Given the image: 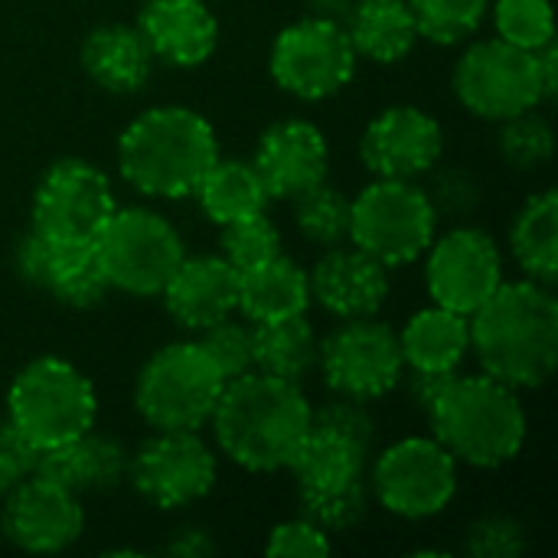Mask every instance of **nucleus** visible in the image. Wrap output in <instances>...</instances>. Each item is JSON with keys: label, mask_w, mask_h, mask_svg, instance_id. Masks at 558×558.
I'll return each instance as SVG.
<instances>
[{"label": "nucleus", "mask_w": 558, "mask_h": 558, "mask_svg": "<svg viewBox=\"0 0 558 558\" xmlns=\"http://www.w3.org/2000/svg\"><path fill=\"white\" fill-rule=\"evenodd\" d=\"M418 39L435 46H461L484 26L490 0H409Z\"/></svg>", "instance_id": "nucleus-34"}, {"label": "nucleus", "mask_w": 558, "mask_h": 558, "mask_svg": "<svg viewBox=\"0 0 558 558\" xmlns=\"http://www.w3.org/2000/svg\"><path fill=\"white\" fill-rule=\"evenodd\" d=\"M317 369L333 396L376 402L402 386L405 360L396 327L373 317L340 320L317 350Z\"/></svg>", "instance_id": "nucleus-13"}, {"label": "nucleus", "mask_w": 558, "mask_h": 558, "mask_svg": "<svg viewBox=\"0 0 558 558\" xmlns=\"http://www.w3.org/2000/svg\"><path fill=\"white\" fill-rule=\"evenodd\" d=\"M128 461L131 451L121 438L88 428L85 435L39 451L36 474L62 484L65 490L85 497V494H111L128 484Z\"/></svg>", "instance_id": "nucleus-23"}, {"label": "nucleus", "mask_w": 558, "mask_h": 558, "mask_svg": "<svg viewBox=\"0 0 558 558\" xmlns=\"http://www.w3.org/2000/svg\"><path fill=\"white\" fill-rule=\"evenodd\" d=\"M193 196H196L203 216L209 222H216V226L265 213L268 203H271V196L265 190V180L255 170V163L245 160V157H222V154L203 173Z\"/></svg>", "instance_id": "nucleus-30"}, {"label": "nucleus", "mask_w": 558, "mask_h": 558, "mask_svg": "<svg viewBox=\"0 0 558 558\" xmlns=\"http://www.w3.org/2000/svg\"><path fill=\"white\" fill-rule=\"evenodd\" d=\"M13 265L29 288L49 294L69 311H92L111 294L95 265L92 245H62L29 229L13 248Z\"/></svg>", "instance_id": "nucleus-18"}, {"label": "nucleus", "mask_w": 558, "mask_h": 558, "mask_svg": "<svg viewBox=\"0 0 558 558\" xmlns=\"http://www.w3.org/2000/svg\"><path fill=\"white\" fill-rule=\"evenodd\" d=\"M311 307V281L307 268H301L284 252L239 271V314L248 324H268L281 317L307 314Z\"/></svg>", "instance_id": "nucleus-27"}, {"label": "nucleus", "mask_w": 558, "mask_h": 558, "mask_svg": "<svg viewBox=\"0 0 558 558\" xmlns=\"http://www.w3.org/2000/svg\"><path fill=\"white\" fill-rule=\"evenodd\" d=\"M226 383L199 340L163 343L137 369L134 409L154 432H199L209 425Z\"/></svg>", "instance_id": "nucleus-6"}, {"label": "nucleus", "mask_w": 558, "mask_h": 558, "mask_svg": "<svg viewBox=\"0 0 558 558\" xmlns=\"http://www.w3.org/2000/svg\"><path fill=\"white\" fill-rule=\"evenodd\" d=\"M0 500V533L20 553L56 556L72 549L85 533L82 497L43 474H29Z\"/></svg>", "instance_id": "nucleus-16"}, {"label": "nucleus", "mask_w": 558, "mask_h": 558, "mask_svg": "<svg viewBox=\"0 0 558 558\" xmlns=\"http://www.w3.org/2000/svg\"><path fill=\"white\" fill-rule=\"evenodd\" d=\"M464 553L471 558H520L530 553V536L517 517L487 513L468 526Z\"/></svg>", "instance_id": "nucleus-40"}, {"label": "nucleus", "mask_w": 558, "mask_h": 558, "mask_svg": "<svg viewBox=\"0 0 558 558\" xmlns=\"http://www.w3.org/2000/svg\"><path fill=\"white\" fill-rule=\"evenodd\" d=\"M36 458L39 451L3 415L0 418V497H7L29 474H36Z\"/></svg>", "instance_id": "nucleus-43"}, {"label": "nucleus", "mask_w": 558, "mask_h": 558, "mask_svg": "<svg viewBox=\"0 0 558 558\" xmlns=\"http://www.w3.org/2000/svg\"><path fill=\"white\" fill-rule=\"evenodd\" d=\"M451 88L464 111L494 124L546 105L536 52L520 49L500 36L474 39L458 56Z\"/></svg>", "instance_id": "nucleus-11"}, {"label": "nucleus", "mask_w": 558, "mask_h": 558, "mask_svg": "<svg viewBox=\"0 0 558 558\" xmlns=\"http://www.w3.org/2000/svg\"><path fill=\"white\" fill-rule=\"evenodd\" d=\"M252 163L262 173L268 196L291 203L298 193L330 177V144L314 121L281 118L258 134Z\"/></svg>", "instance_id": "nucleus-19"}, {"label": "nucleus", "mask_w": 558, "mask_h": 558, "mask_svg": "<svg viewBox=\"0 0 558 558\" xmlns=\"http://www.w3.org/2000/svg\"><path fill=\"white\" fill-rule=\"evenodd\" d=\"M291 219L298 235L317 248L350 242V196L327 180L291 199Z\"/></svg>", "instance_id": "nucleus-33"}, {"label": "nucleus", "mask_w": 558, "mask_h": 558, "mask_svg": "<svg viewBox=\"0 0 558 558\" xmlns=\"http://www.w3.org/2000/svg\"><path fill=\"white\" fill-rule=\"evenodd\" d=\"M3 415L36 451H49L95 428L98 392L75 363L36 356L13 376Z\"/></svg>", "instance_id": "nucleus-5"}, {"label": "nucleus", "mask_w": 558, "mask_h": 558, "mask_svg": "<svg viewBox=\"0 0 558 558\" xmlns=\"http://www.w3.org/2000/svg\"><path fill=\"white\" fill-rule=\"evenodd\" d=\"M373 448L327 425L311 422V432L298 445L288 471L298 494H333L366 481Z\"/></svg>", "instance_id": "nucleus-25"}, {"label": "nucleus", "mask_w": 558, "mask_h": 558, "mask_svg": "<svg viewBox=\"0 0 558 558\" xmlns=\"http://www.w3.org/2000/svg\"><path fill=\"white\" fill-rule=\"evenodd\" d=\"M425 196L441 219H451V222H471L481 206H484V180L464 167V163H435L425 177Z\"/></svg>", "instance_id": "nucleus-35"}, {"label": "nucleus", "mask_w": 558, "mask_h": 558, "mask_svg": "<svg viewBox=\"0 0 558 558\" xmlns=\"http://www.w3.org/2000/svg\"><path fill=\"white\" fill-rule=\"evenodd\" d=\"M314 422L317 425H327V428H337L363 445H376L379 438V422L369 409V402H360V399H347V396H333L327 405L314 409Z\"/></svg>", "instance_id": "nucleus-42"}, {"label": "nucleus", "mask_w": 558, "mask_h": 558, "mask_svg": "<svg viewBox=\"0 0 558 558\" xmlns=\"http://www.w3.org/2000/svg\"><path fill=\"white\" fill-rule=\"evenodd\" d=\"M425 418L432 438L445 445L458 464L477 471L507 468L526 445V409L520 392L487 373H454Z\"/></svg>", "instance_id": "nucleus-4"}, {"label": "nucleus", "mask_w": 558, "mask_h": 558, "mask_svg": "<svg viewBox=\"0 0 558 558\" xmlns=\"http://www.w3.org/2000/svg\"><path fill=\"white\" fill-rule=\"evenodd\" d=\"M487 16H494L497 36L520 49L536 52L556 39L553 0H494Z\"/></svg>", "instance_id": "nucleus-36"}, {"label": "nucleus", "mask_w": 558, "mask_h": 558, "mask_svg": "<svg viewBox=\"0 0 558 558\" xmlns=\"http://www.w3.org/2000/svg\"><path fill=\"white\" fill-rule=\"evenodd\" d=\"M307 281H311V304H317L337 320L379 314L392 288L389 268L376 262L369 252L356 248L353 242L324 248L317 265L307 271Z\"/></svg>", "instance_id": "nucleus-20"}, {"label": "nucleus", "mask_w": 558, "mask_h": 558, "mask_svg": "<svg viewBox=\"0 0 558 558\" xmlns=\"http://www.w3.org/2000/svg\"><path fill=\"white\" fill-rule=\"evenodd\" d=\"M366 484L389 517L418 523L451 507L458 494V461L435 438L412 435L369 458Z\"/></svg>", "instance_id": "nucleus-9"}, {"label": "nucleus", "mask_w": 558, "mask_h": 558, "mask_svg": "<svg viewBox=\"0 0 558 558\" xmlns=\"http://www.w3.org/2000/svg\"><path fill=\"white\" fill-rule=\"evenodd\" d=\"M369 510L373 494L366 481L333 494H298V513L324 533H350L369 517Z\"/></svg>", "instance_id": "nucleus-38"}, {"label": "nucleus", "mask_w": 558, "mask_h": 558, "mask_svg": "<svg viewBox=\"0 0 558 558\" xmlns=\"http://www.w3.org/2000/svg\"><path fill=\"white\" fill-rule=\"evenodd\" d=\"M422 258L432 304L468 317L507 281L500 242L474 222H454V229L435 235Z\"/></svg>", "instance_id": "nucleus-15"}, {"label": "nucleus", "mask_w": 558, "mask_h": 558, "mask_svg": "<svg viewBox=\"0 0 558 558\" xmlns=\"http://www.w3.org/2000/svg\"><path fill=\"white\" fill-rule=\"evenodd\" d=\"M219 229H222L219 232V255L235 271L255 268V265H262V262H268V258L284 252L281 229L268 219V213H255V216L226 222Z\"/></svg>", "instance_id": "nucleus-37"}, {"label": "nucleus", "mask_w": 558, "mask_h": 558, "mask_svg": "<svg viewBox=\"0 0 558 558\" xmlns=\"http://www.w3.org/2000/svg\"><path fill=\"white\" fill-rule=\"evenodd\" d=\"M405 389H409V399L412 405L425 415L432 409V402L438 399V392L448 386V379L454 373H425V369H405Z\"/></svg>", "instance_id": "nucleus-45"}, {"label": "nucleus", "mask_w": 558, "mask_h": 558, "mask_svg": "<svg viewBox=\"0 0 558 558\" xmlns=\"http://www.w3.org/2000/svg\"><path fill=\"white\" fill-rule=\"evenodd\" d=\"M343 29L356 56L376 65L402 62L418 43L409 0H356L343 20Z\"/></svg>", "instance_id": "nucleus-28"}, {"label": "nucleus", "mask_w": 558, "mask_h": 558, "mask_svg": "<svg viewBox=\"0 0 558 558\" xmlns=\"http://www.w3.org/2000/svg\"><path fill=\"white\" fill-rule=\"evenodd\" d=\"M441 157L445 128L418 105H389L360 134V160L383 180H422Z\"/></svg>", "instance_id": "nucleus-17"}, {"label": "nucleus", "mask_w": 558, "mask_h": 558, "mask_svg": "<svg viewBox=\"0 0 558 558\" xmlns=\"http://www.w3.org/2000/svg\"><path fill=\"white\" fill-rule=\"evenodd\" d=\"M160 553L173 558H209L219 553V543L206 526H183L160 546Z\"/></svg>", "instance_id": "nucleus-44"}, {"label": "nucleus", "mask_w": 558, "mask_h": 558, "mask_svg": "<svg viewBox=\"0 0 558 558\" xmlns=\"http://www.w3.org/2000/svg\"><path fill=\"white\" fill-rule=\"evenodd\" d=\"M134 26L170 69H199L219 49V16L206 0H144Z\"/></svg>", "instance_id": "nucleus-22"}, {"label": "nucleus", "mask_w": 558, "mask_h": 558, "mask_svg": "<svg viewBox=\"0 0 558 558\" xmlns=\"http://www.w3.org/2000/svg\"><path fill=\"white\" fill-rule=\"evenodd\" d=\"M203 350L213 356V363L222 369L226 379H235L242 373L255 369V324L245 317H226L199 333Z\"/></svg>", "instance_id": "nucleus-39"}, {"label": "nucleus", "mask_w": 558, "mask_h": 558, "mask_svg": "<svg viewBox=\"0 0 558 558\" xmlns=\"http://www.w3.org/2000/svg\"><path fill=\"white\" fill-rule=\"evenodd\" d=\"M510 255L530 281L556 284L558 278V193L553 186L523 199L510 222Z\"/></svg>", "instance_id": "nucleus-29"}, {"label": "nucleus", "mask_w": 558, "mask_h": 558, "mask_svg": "<svg viewBox=\"0 0 558 558\" xmlns=\"http://www.w3.org/2000/svg\"><path fill=\"white\" fill-rule=\"evenodd\" d=\"M265 553L275 558H320L333 553L330 533H324L320 526H314L311 520H304L301 513L271 526L268 539H265Z\"/></svg>", "instance_id": "nucleus-41"}, {"label": "nucleus", "mask_w": 558, "mask_h": 558, "mask_svg": "<svg viewBox=\"0 0 558 558\" xmlns=\"http://www.w3.org/2000/svg\"><path fill=\"white\" fill-rule=\"evenodd\" d=\"M82 72L108 95H134L154 75V52L134 23H101L85 33L78 49Z\"/></svg>", "instance_id": "nucleus-24"}, {"label": "nucleus", "mask_w": 558, "mask_h": 558, "mask_svg": "<svg viewBox=\"0 0 558 558\" xmlns=\"http://www.w3.org/2000/svg\"><path fill=\"white\" fill-rule=\"evenodd\" d=\"M92 252L105 284L128 298H160L186 255L177 226L150 206H118Z\"/></svg>", "instance_id": "nucleus-7"}, {"label": "nucleus", "mask_w": 558, "mask_h": 558, "mask_svg": "<svg viewBox=\"0 0 558 558\" xmlns=\"http://www.w3.org/2000/svg\"><path fill=\"white\" fill-rule=\"evenodd\" d=\"M219 157L209 118L186 105H154L124 124L114 144L121 180L147 199H186Z\"/></svg>", "instance_id": "nucleus-3"}, {"label": "nucleus", "mask_w": 558, "mask_h": 558, "mask_svg": "<svg viewBox=\"0 0 558 558\" xmlns=\"http://www.w3.org/2000/svg\"><path fill=\"white\" fill-rule=\"evenodd\" d=\"M396 333L405 369L458 373L464 356L471 353V317L441 304L415 311Z\"/></svg>", "instance_id": "nucleus-26"}, {"label": "nucleus", "mask_w": 558, "mask_h": 558, "mask_svg": "<svg viewBox=\"0 0 558 558\" xmlns=\"http://www.w3.org/2000/svg\"><path fill=\"white\" fill-rule=\"evenodd\" d=\"M320 333L307 314L255 324V369L275 379L304 383L317 369Z\"/></svg>", "instance_id": "nucleus-31"}, {"label": "nucleus", "mask_w": 558, "mask_h": 558, "mask_svg": "<svg viewBox=\"0 0 558 558\" xmlns=\"http://www.w3.org/2000/svg\"><path fill=\"white\" fill-rule=\"evenodd\" d=\"M497 157L517 173H536L553 163L556 154V124L539 108L520 111L513 118L497 121Z\"/></svg>", "instance_id": "nucleus-32"}, {"label": "nucleus", "mask_w": 558, "mask_h": 558, "mask_svg": "<svg viewBox=\"0 0 558 558\" xmlns=\"http://www.w3.org/2000/svg\"><path fill=\"white\" fill-rule=\"evenodd\" d=\"M356 0H307V13L311 16H320V20H333V23H343L350 16Z\"/></svg>", "instance_id": "nucleus-47"}, {"label": "nucleus", "mask_w": 558, "mask_h": 558, "mask_svg": "<svg viewBox=\"0 0 558 558\" xmlns=\"http://www.w3.org/2000/svg\"><path fill=\"white\" fill-rule=\"evenodd\" d=\"M438 235V216L418 180L376 177L350 199V242L386 268L418 262Z\"/></svg>", "instance_id": "nucleus-8"}, {"label": "nucleus", "mask_w": 558, "mask_h": 558, "mask_svg": "<svg viewBox=\"0 0 558 558\" xmlns=\"http://www.w3.org/2000/svg\"><path fill=\"white\" fill-rule=\"evenodd\" d=\"M114 209L118 199L108 173L92 160L62 157L36 180L29 199V229L62 245H95Z\"/></svg>", "instance_id": "nucleus-12"}, {"label": "nucleus", "mask_w": 558, "mask_h": 558, "mask_svg": "<svg viewBox=\"0 0 558 558\" xmlns=\"http://www.w3.org/2000/svg\"><path fill=\"white\" fill-rule=\"evenodd\" d=\"M311 422L314 405L301 392V383L252 369L226 383L209 428L226 461L248 474H275L288 471Z\"/></svg>", "instance_id": "nucleus-1"}, {"label": "nucleus", "mask_w": 558, "mask_h": 558, "mask_svg": "<svg viewBox=\"0 0 558 558\" xmlns=\"http://www.w3.org/2000/svg\"><path fill=\"white\" fill-rule=\"evenodd\" d=\"M471 353L481 373L523 392L543 389L558 366V298L539 281H504L471 314Z\"/></svg>", "instance_id": "nucleus-2"}, {"label": "nucleus", "mask_w": 558, "mask_h": 558, "mask_svg": "<svg viewBox=\"0 0 558 558\" xmlns=\"http://www.w3.org/2000/svg\"><path fill=\"white\" fill-rule=\"evenodd\" d=\"M356 69L360 56L343 23L311 13L278 29L268 52V72L275 85L284 95L311 105L340 95L356 78Z\"/></svg>", "instance_id": "nucleus-10"}, {"label": "nucleus", "mask_w": 558, "mask_h": 558, "mask_svg": "<svg viewBox=\"0 0 558 558\" xmlns=\"http://www.w3.org/2000/svg\"><path fill=\"white\" fill-rule=\"evenodd\" d=\"M167 317L186 330L203 333L206 327L239 314V271L216 255H183L177 271L160 291Z\"/></svg>", "instance_id": "nucleus-21"}, {"label": "nucleus", "mask_w": 558, "mask_h": 558, "mask_svg": "<svg viewBox=\"0 0 558 558\" xmlns=\"http://www.w3.org/2000/svg\"><path fill=\"white\" fill-rule=\"evenodd\" d=\"M219 481L216 448L199 432H154L128 461V484L157 510H186Z\"/></svg>", "instance_id": "nucleus-14"}, {"label": "nucleus", "mask_w": 558, "mask_h": 558, "mask_svg": "<svg viewBox=\"0 0 558 558\" xmlns=\"http://www.w3.org/2000/svg\"><path fill=\"white\" fill-rule=\"evenodd\" d=\"M536 65H539V78H543V95H546V105L556 101L558 92V49L556 39L546 43L543 49H536Z\"/></svg>", "instance_id": "nucleus-46"}]
</instances>
